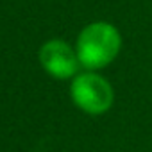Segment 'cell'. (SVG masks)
<instances>
[{"mask_svg": "<svg viewBox=\"0 0 152 152\" xmlns=\"http://www.w3.org/2000/svg\"><path fill=\"white\" fill-rule=\"evenodd\" d=\"M70 95L73 104L81 111L88 115H104L106 111L111 109L113 100H115V91L113 86L97 72H83L77 73L72 81L70 86Z\"/></svg>", "mask_w": 152, "mask_h": 152, "instance_id": "obj_2", "label": "cell"}, {"mask_svg": "<svg viewBox=\"0 0 152 152\" xmlns=\"http://www.w3.org/2000/svg\"><path fill=\"white\" fill-rule=\"evenodd\" d=\"M39 63L43 70L56 79H73L81 68L75 48L63 39H48L43 43L39 48Z\"/></svg>", "mask_w": 152, "mask_h": 152, "instance_id": "obj_3", "label": "cell"}, {"mask_svg": "<svg viewBox=\"0 0 152 152\" xmlns=\"http://www.w3.org/2000/svg\"><path fill=\"white\" fill-rule=\"evenodd\" d=\"M122 48V36L118 29L107 22L88 23L77 38L75 52L84 70L97 72L113 63Z\"/></svg>", "mask_w": 152, "mask_h": 152, "instance_id": "obj_1", "label": "cell"}]
</instances>
